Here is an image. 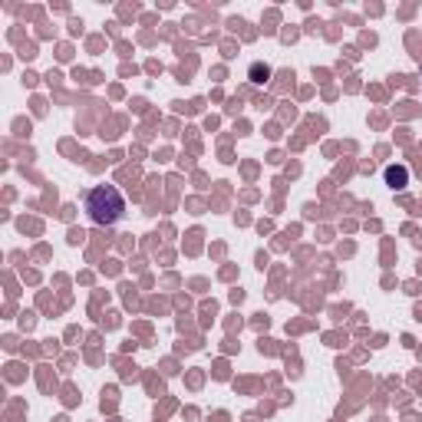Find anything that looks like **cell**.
Masks as SVG:
<instances>
[{"label": "cell", "instance_id": "3", "mask_svg": "<svg viewBox=\"0 0 422 422\" xmlns=\"http://www.w3.org/2000/svg\"><path fill=\"white\" fill-rule=\"evenodd\" d=\"M251 76H254V82H264L267 76H271V69H267V66H254V69H251Z\"/></svg>", "mask_w": 422, "mask_h": 422}, {"label": "cell", "instance_id": "2", "mask_svg": "<svg viewBox=\"0 0 422 422\" xmlns=\"http://www.w3.org/2000/svg\"><path fill=\"white\" fill-rule=\"evenodd\" d=\"M406 181H409V172L403 165H390L386 168V185L390 188H406Z\"/></svg>", "mask_w": 422, "mask_h": 422}, {"label": "cell", "instance_id": "1", "mask_svg": "<svg viewBox=\"0 0 422 422\" xmlns=\"http://www.w3.org/2000/svg\"><path fill=\"white\" fill-rule=\"evenodd\" d=\"M86 214L96 225H115L126 214V198H122V192L115 185H96L86 195Z\"/></svg>", "mask_w": 422, "mask_h": 422}]
</instances>
